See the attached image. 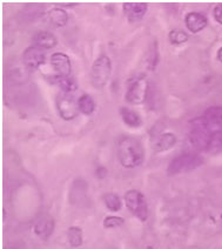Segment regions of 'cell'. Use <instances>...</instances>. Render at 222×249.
<instances>
[{
    "label": "cell",
    "instance_id": "obj_24",
    "mask_svg": "<svg viewBox=\"0 0 222 249\" xmlns=\"http://www.w3.org/2000/svg\"><path fill=\"white\" fill-rule=\"evenodd\" d=\"M125 223V219L121 216H115V215H111V216L105 217L104 220V227L108 228V229H112V228H118L121 227L122 225Z\"/></svg>",
    "mask_w": 222,
    "mask_h": 249
},
{
    "label": "cell",
    "instance_id": "obj_26",
    "mask_svg": "<svg viewBox=\"0 0 222 249\" xmlns=\"http://www.w3.org/2000/svg\"><path fill=\"white\" fill-rule=\"evenodd\" d=\"M218 60L222 62V47H220L218 51Z\"/></svg>",
    "mask_w": 222,
    "mask_h": 249
},
{
    "label": "cell",
    "instance_id": "obj_12",
    "mask_svg": "<svg viewBox=\"0 0 222 249\" xmlns=\"http://www.w3.org/2000/svg\"><path fill=\"white\" fill-rule=\"evenodd\" d=\"M206 120L207 126L212 132L222 129V106H213L206 109L202 115Z\"/></svg>",
    "mask_w": 222,
    "mask_h": 249
},
{
    "label": "cell",
    "instance_id": "obj_28",
    "mask_svg": "<svg viewBox=\"0 0 222 249\" xmlns=\"http://www.w3.org/2000/svg\"><path fill=\"white\" fill-rule=\"evenodd\" d=\"M221 220H222V215H221Z\"/></svg>",
    "mask_w": 222,
    "mask_h": 249
},
{
    "label": "cell",
    "instance_id": "obj_13",
    "mask_svg": "<svg viewBox=\"0 0 222 249\" xmlns=\"http://www.w3.org/2000/svg\"><path fill=\"white\" fill-rule=\"evenodd\" d=\"M58 39L50 31H39L33 36V45L41 50H51L56 46Z\"/></svg>",
    "mask_w": 222,
    "mask_h": 249
},
{
    "label": "cell",
    "instance_id": "obj_11",
    "mask_svg": "<svg viewBox=\"0 0 222 249\" xmlns=\"http://www.w3.org/2000/svg\"><path fill=\"white\" fill-rule=\"evenodd\" d=\"M185 24H186L187 28L192 33H199L208 25V19H207V17L204 13L193 11V12L186 14V17H185Z\"/></svg>",
    "mask_w": 222,
    "mask_h": 249
},
{
    "label": "cell",
    "instance_id": "obj_6",
    "mask_svg": "<svg viewBox=\"0 0 222 249\" xmlns=\"http://www.w3.org/2000/svg\"><path fill=\"white\" fill-rule=\"evenodd\" d=\"M125 203L128 211L142 222L148 219V206L144 194L138 189H130L125 194Z\"/></svg>",
    "mask_w": 222,
    "mask_h": 249
},
{
    "label": "cell",
    "instance_id": "obj_9",
    "mask_svg": "<svg viewBox=\"0 0 222 249\" xmlns=\"http://www.w3.org/2000/svg\"><path fill=\"white\" fill-rule=\"evenodd\" d=\"M51 66L56 74L62 76H70L72 73V64L70 58L64 52H56L50 58Z\"/></svg>",
    "mask_w": 222,
    "mask_h": 249
},
{
    "label": "cell",
    "instance_id": "obj_14",
    "mask_svg": "<svg viewBox=\"0 0 222 249\" xmlns=\"http://www.w3.org/2000/svg\"><path fill=\"white\" fill-rule=\"evenodd\" d=\"M50 83L53 84L54 86L58 87L61 92L65 93H73L78 89V85H76L75 80L71 76H62L54 74L50 76Z\"/></svg>",
    "mask_w": 222,
    "mask_h": 249
},
{
    "label": "cell",
    "instance_id": "obj_7",
    "mask_svg": "<svg viewBox=\"0 0 222 249\" xmlns=\"http://www.w3.org/2000/svg\"><path fill=\"white\" fill-rule=\"evenodd\" d=\"M56 109L62 120L71 121L75 119L79 114L78 99H75L72 93L60 92L56 98Z\"/></svg>",
    "mask_w": 222,
    "mask_h": 249
},
{
    "label": "cell",
    "instance_id": "obj_16",
    "mask_svg": "<svg viewBox=\"0 0 222 249\" xmlns=\"http://www.w3.org/2000/svg\"><path fill=\"white\" fill-rule=\"evenodd\" d=\"M176 141H178V138H176L174 133L172 132L162 133L160 137L156 139L154 143V151L158 153L169 151L172 147L175 146Z\"/></svg>",
    "mask_w": 222,
    "mask_h": 249
},
{
    "label": "cell",
    "instance_id": "obj_3",
    "mask_svg": "<svg viewBox=\"0 0 222 249\" xmlns=\"http://www.w3.org/2000/svg\"><path fill=\"white\" fill-rule=\"evenodd\" d=\"M112 74V60L107 54H100L95 59L91 69V83L95 89H102Z\"/></svg>",
    "mask_w": 222,
    "mask_h": 249
},
{
    "label": "cell",
    "instance_id": "obj_4",
    "mask_svg": "<svg viewBox=\"0 0 222 249\" xmlns=\"http://www.w3.org/2000/svg\"><path fill=\"white\" fill-rule=\"evenodd\" d=\"M204 163V158L194 153H185L175 157L174 159L169 162L167 173L169 175H176L180 173H186V172L194 171Z\"/></svg>",
    "mask_w": 222,
    "mask_h": 249
},
{
    "label": "cell",
    "instance_id": "obj_23",
    "mask_svg": "<svg viewBox=\"0 0 222 249\" xmlns=\"http://www.w3.org/2000/svg\"><path fill=\"white\" fill-rule=\"evenodd\" d=\"M168 39L172 45H182L185 42L188 41L189 36L185 31L179 30V28H174L168 33Z\"/></svg>",
    "mask_w": 222,
    "mask_h": 249
},
{
    "label": "cell",
    "instance_id": "obj_1",
    "mask_svg": "<svg viewBox=\"0 0 222 249\" xmlns=\"http://www.w3.org/2000/svg\"><path fill=\"white\" fill-rule=\"evenodd\" d=\"M116 154L121 166L125 168H135L145 160L144 146L138 139L122 137L116 143Z\"/></svg>",
    "mask_w": 222,
    "mask_h": 249
},
{
    "label": "cell",
    "instance_id": "obj_27",
    "mask_svg": "<svg viewBox=\"0 0 222 249\" xmlns=\"http://www.w3.org/2000/svg\"><path fill=\"white\" fill-rule=\"evenodd\" d=\"M145 249H154V248H153V247H152V246H147V247H146V248H145Z\"/></svg>",
    "mask_w": 222,
    "mask_h": 249
},
{
    "label": "cell",
    "instance_id": "obj_22",
    "mask_svg": "<svg viewBox=\"0 0 222 249\" xmlns=\"http://www.w3.org/2000/svg\"><path fill=\"white\" fill-rule=\"evenodd\" d=\"M104 202L108 208V211L111 212H119L122 207L121 199L119 197L118 194L115 193H107L104 195Z\"/></svg>",
    "mask_w": 222,
    "mask_h": 249
},
{
    "label": "cell",
    "instance_id": "obj_10",
    "mask_svg": "<svg viewBox=\"0 0 222 249\" xmlns=\"http://www.w3.org/2000/svg\"><path fill=\"white\" fill-rule=\"evenodd\" d=\"M124 13L130 22L141 20L147 13L148 4L147 2H125L122 5Z\"/></svg>",
    "mask_w": 222,
    "mask_h": 249
},
{
    "label": "cell",
    "instance_id": "obj_2",
    "mask_svg": "<svg viewBox=\"0 0 222 249\" xmlns=\"http://www.w3.org/2000/svg\"><path fill=\"white\" fill-rule=\"evenodd\" d=\"M148 79L144 74H136L128 80L125 99L127 103L133 105H141L146 101L148 94Z\"/></svg>",
    "mask_w": 222,
    "mask_h": 249
},
{
    "label": "cell",
    "instance_id": "obj_25",
    "mask_svg": "<svg viewBox=\"0 0 222 249\" xmlns=\"http://www.w3.org/2000/svg\"><path fill=\"white\" fill-rule=\"evenodd\" d=\"M213 14H214L215 20L222 25V4L216 5L214 11H213Z\"/></svg>",
    "mask_w": 222,
    "mask_h": 249
},
{
    "label": "cell",
    "instance_id": "obj_20",
    "mask_svg": "<svg viewBox=\"0 0 222 249\" xmlns=\"http://www.w3.org/2000/svg\"><path fill=\"white\" fill-rule=\"evenodd\" d=\"M67 239L68 243H70L71 247L78 248L80 247L84 242V237H82V229L80 227H70L67 231Z\"/></svg>",
    "mask_w": 222,
    "mask_h": 249
},
{
    "label": "cell",
    "instance_id": "obj_8",
    "mask_svg": "<svg viewBox=\"0 0 222 249\" xmlns=\"http://www.w3.org/2000/svg\"><path fill=\"white\" fill-rule=\"evenodd\" d=\"M46 55L44 50L31 45L22 52V62L26 66L27 70H37L45 62Z\"/></svg>",
    "mask_w": 222,
    "mask_h": 249
},
{
    "label": "cell",
    "instance_id": "obj_5",
    "mask_svg": "<svg viewBox=\"0 0 222 249\" xmlns=\"http://www.w3.org/2000/svg\"><path fill=\"white\" fill-rule=\"evenodd\" d=\"M210 135H212V131L207 126L206 120H204V117L193 119L190 121V131L188 138L190 145L194 147V148L199 149V151L207 149Z\"/></svg>",
    "mask_w": 222,
    "mask_h": 249
},
{
    "label": "cell",
    "instance_id": "obj_18",
    "mask_svg": "<svg viewBox=\"0 0 222 249\" xmlns=\"http://www.w3.org/2000/svg\"><path fill=\"white\" fill-rule=\"evenodd\" d=\"M120 115L122 121L127 124L128 127H132V128H138L144 124V120L138 113L133 111V109L128 108V107H121L120 108Z\"/></svg>",
    "mask_w": 222,
    "mask_h": 249
},
{
    "label": "cell",
    "instance_id": "obj_17",
    "mask_svg": "<svg viewBox=\"0 0 222 249\" xmlns=\"http://www.w3.org/2000/svg\"><path fill=\"white\" fill-rule=\"evenodd\" d=\"M47 18L54 27H64L68 22V13L61 7H53L48 11Z\"/></svg>",
    "mask_w": 222,
    "mask_h": 249
},
{
    "label": "cell",
    "instance_id": "obj_21",
    "mask_svg": "<svg viewBox=\"0 0 222 249\" xmlns=\"http://www.w3.org/2000/svg\"><path fill=\"white\" fill-rule=\"evenodd\" d=\"M207 151L212 153V154H219V153H222V129L221 131L212 132L208 147H207Z\"/></svg>",
    "mask_w": 222,
    "mask_h": 249
},
{
    "label": "cell",
    "instance_id": "obj_19",
    "mask_svg": "<svg viewBox=\"0 0 222 249\" xmlns=\"http://www.w3.org/2000/svg\"><path fill=\"white\" fill-rule=\"evenodd\" d=\"M78 105H79V111L84 115H91L93 114L95 111V101L94 99L91 97L90 94H82L78 99Z\"/></svg>",
    "mask_w": 222,
    "mask_h": 249
},
{
    "label": "cell",
    "instance_id": "obj_15",
    "mask_svg": "<svg viewBox=\"0 0 222 249\" xmlns=\"http://www.w3.org/2000/svg\"><path fill=\"white\" fill-rule=\"evenodd\" d=\"M54 231V220L51 216H44L34 225V233L42 240H47Z\"/></svg>",
    "mask_w": 222,
    "mask_h": 249
}]
</instances>
